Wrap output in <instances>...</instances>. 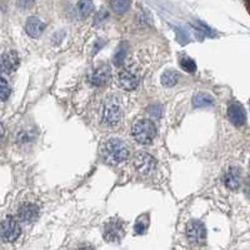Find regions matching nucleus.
Wrapping results in <instances>:
<instances>
[{"mask_svg": "<svg viewBox=\"0 0 250 250\" xmlns=\"http://www.w3.org/2000/svg\"><path fill=\"white\" fill-rule=\"evenodd\" d=\"M39 216V208L38 205L33 203H25V204L20 205L19 210H18V218L20 222L31 223L37 220Z\"/></svg>", "mask_w": 250, "mask_h": 250, "instance_id": "obj_9", "label": "nucleus"}, {"mask_svg": "<svg viewBox=\"0 0 250 250\" xmlns=\"http://www.w3.org/2000/svg\"><path fill=\"white\" fill-rule=\"evenodd\" d=\"M213 98L207 93H199L196 94L193 98V104L196 108H208V106L213 105Z\"/></svg>", "mask_w": 250, "mask_h": 250, "instance_id": "obj_15", "label": "nucleus"}, {"mask_svg": "<svg viewBox=\"0 0 250 250\" xmlns=\"http://www.w3.org/2000/svg\"><path fill=\"white\" fill-rule=\"evenodd\" d=\"M111 9H113L115 13H119V14H123V13L128 12L129 6H130V1H125V0H117V1H111L110 3Z\"/></svg>", "mask_w": 250, "mask_h": 250, "instance_id": "obj_17", "label": "nucleus"}, {"mask_svg": "<svg viewBox=\"0 0 250 250\" xmlns=\"http://www.w3.org/2000/svg\"><path fill=\"white\" fill-rule=\"evenodd\" d=\"M79 250H93V249H91V248H82V249Z\"/></svg>", "mask_w": 250, "mask_h": 250, "instance_id": "obj_24", "label": "nucleus"}, {"mask_svg": "<svg viewBox=\"0 0 250 250\" xmlns=\"http://www.w3.org/2000/svg\"><path fill=\"white\" fill-rule=\"evenodd\" d=\"M187 236L194 244H203L207 239V229L204 224L198 220H191L187 227Z\"/></svg>", "mask_w": 250, "mask_h": 250, "instance_id": "obj_6", "label": "nucleus"}, {"mask_svg": "<svg viewBox=\"0 0 250 250\" xmlns=\"http://www.w3.org/2000/svg\"><path fill=\"white\" fill-rule=\"evenodd\" d=\"M109 79H110V66L106 64L98 66L90 75V83L95 86L105 85Z\"/></svg>", "mask_w": 250, "mask_h": 250, "instance_id": "obj_10", "label": "nucleus"}, {"mask_svg": "<svg viewBox=\"0 0 250 250\" xmlns=\"http://www.w3.org/2000/svg\"><path fill=\"white\" fill-rule=\"evenodd\" d=\"M122 118L120 106L115 98H108L103 109V123L106 125H115Z\"/></svg>", "mask_w": 250, "mask_h": 250, "instance_id": "obj_4", "label": "nucleus"}, {"mask_svg": "<svg viewBox=\"0 0 250 250\" xmlns=\"http://www.w3.org/2000/svg\"><path fill=\"white\" fill-rule=\"evenodd\" d=\"M133 164H134V168L137 169L140 174L146 175V174H149L154 168H155L156 162L153 156L149 155V154L139 153L134 156Z\"/></svg>", "mask_w": 250, "mask_h": 250, "instance_id": "obj_7", "label": "nucleus"}, {"mask_svg": "<svg viewBox=\"0 0 250 250\" xmlns=\"http://www.w3.org/2000/svg\"><path fill=\"white\" fill-rule=\"evenodd\" d=\"M179 73L175 70H167L162 75V84L165 86H174L179 80Z\"/></svg>", "mask_w": 250, "mask_h": 250, "instance_id": "obj_16", "label": "nucleus"}, {"mask_svg": "<svg viewBox=\"0 0 250 250\" xmlns=\"http://www.w3.org/2000/svg\"><path fill=\"white\" fill-rule=\"evenodd\" d=\"M240 182H242V173L240 169L236 167H231L227 170L224 175V184L225 187L231 189V190H236L240 187Z\"/></svg>", "mask_w": 250, "mask_h": 250, "instance_id": "obj_13", "label": "nucleus"}, {"mask_svg": "<svg viewBox=\"0 0 250 250\" xmlns=\"http://www.w3.org/2000/svg\"><path fill=\"white\" fill-rule=\"evenodd\" d=\"M146 229H148V222L143 223V216H140V218L138 219L137 224H135V233L144 234L145 231H146Z\"/></svg>", "mask_w": 250, "mask_h": 250, "instance_id": "obj_21", "label": "nucleus"}, {"mask_svg": "<svg viewBox=\"0 0 250 250\" xmlns=\"http://www.w3.org/2000/svg\"><path fill=\"white\" fill-rule=\"evenodd\" d=\"M77 5H78V10H79V13L82 14V17H88V15L93 12V9H94V5L91 1H79Z\"/></svg>", "mask_w": 250, "mask_h": 250, "instance_id": "obj_19", "label": "nucleus"}, {"mask_svg": "<svg viewBox=\"0 0 250 250\" xmlns=\"http://www.w3.org/2000/svg\"><path fill=\"white\" fill-rule=\"evenodd\" d=\"M245 194H247L248 198H250V184H248L247 188H245Z\"/></svg>", "mask_w": 250, "mask_h": 250, "instance_id": "obj_22", "label": "nucleus"}, {"mask_svg": "<svg viewBox=\"0 0 250 250\" xmlns=\"http://www.w3.org/2000/svg\"><path fill=\"white\" fill-rule=\"evenodd\" d=\"M245 5H247L248 13H249V14H250V1H245Z\"/></svg>", "mask_w": 250, "mask_h": 250, "instance_id": "obj_23", "label": "nucleus"}, {"mask_svg": "<svg viewBox=\"0 0 250 250\" xmlns=\"http://www.w3.org/2000/svg\"><path fill=\"white\" fill-rule=\"evenodd\" d=\"M45 29V24L39 19V18L31 17L29 18L28 21L25 24V30L28 33V35H30L31 38H39L42 35V33Z\"/></svg>", "mask_w": 250, "mask_h": 250, "instance_id": "obj_14", "label": "nucleus"}, {"mask_svg": "<svg viewBox=\"0 0 250 250\" xmlns=\"http://www.w3.org/2000/svg\"><path fill=\"white\" fill-rule=\"evenodd\" d=\"M104 156L111 164H119L129 158V146L117 138L109 139L104 145Z\"/></svg>", "mask_w": 250, "mask_h": 250, "instance_id": "obj_1", "label": "nucleus"}, {"mask_svg": "<svg viewBox=\"0 0 250 250\" xmlns=\"http://www.w3.org/2000/svg\"><path fill=\"white\" fill-rule=\"evenodd\" d=\"M20 64L19 55L17 54V51H6L1 57V69L5 73H13L18 69Z\"/></svg>", "mask_w": 250, "mask_h": 250, "instance_id": "obj_12", "label": "nucleus"}, {"mask_svg": "<svg viewBox=\"0 0 250 250\" xmlns=\"http://www.w3.org/2000/svg\"><path fill=\"white\" fill-rule=\"evenodd\" d=\"M10 95V85L6 82L5 78H1L0 80V97H1V102H5Z\"/></svg>", "mask_w": 250, "mask_h": 250, "instance_id": "obj_20", "label": "nucleus"}, {"mask_svg": "<svg viewBox=\"0 0 250 250\" xmlns=\"http://www.w3.org/2000/svg\"><path fill=\"white\" fill-rule=\"evenodd\" d=\"M131 135L139 144H150L156 135V126L150 119H140L133 125Z\"/></svg>", "mask_w": 250, "mask_h": 250, "instance_id": "obj_2", "label": "nucleus"}, {"mask_svg": "<svg viewBox=\"0 0 250 250\" xmlns=\"http://www.w3.org/2000/svg\"><path fill=\"white\" fill-rule=\"evenodd\" d=\"M124 235V228L120 220H111L105 225L104 236L108 242H119Z\"/></svg>", "mask_w": 250, "mask_h": 250, "instance_id": "obj_8", "label": "nucleus"}, {"mask_svg": "<svg viewBox=\"0 0 250 250\" xmlns=\"http://www.w3.org/2000/svg\"><path fill=\"white\" fill-rule=\"evenodd\" d=\"M139 74H138L137 69L134 66H125L118 74V83L124 90L130 91L137 89L138 85H139Z\"/></svg>", "mask_w": 250, "mask_h": 250, "instance_id": "obj_3", "label": "nucleus"}, {"mask_svg": "<svg viewBox=\"0 0 250 250\" xmlns=\"http://www.w3.org/2000/svg\"><path fill=\"white\" fill-rule=\"evenodd\" d=\"M228 117H229V120L236 126H242L247 122V114H245L244 108L238 103H233L228 108Z\"/></svg>", "mask_w": 250, "mask_h": 250, "instance_id": "obj_11", "label": "nucleus"}, {"mask_svg": "<svg viewBox=\"0 0 250 250\" xmlns=\"http://www.w3.org/2000/svg\"><path fill=\"white\" fill-rule=\"evenodd\" d=\"M179 62H180V66H182V69H184V70L188 71V73H194V71L196 70V64H195V62L191 59V58L183 57V58H180Z\"/></svg>", "mask_w": 250, "mask_h": 250, "instance_id": "obj_18", "label": "nucleus"}, {"mask_svg": "<svg viewBox=\"0 0 250 250\" xmlns=\"http://www.w3.org/2000/svg\"><path fill=\"white\" fill-rule=\"evenodd\" d=\"M21 234L20 225L17 219L8 216L1 223V239L4 242H15Z\"/></svg>", "mask_w": 250, "mask_h": 250, "instance_id": "obj_5", "label": "nucleus"}]
</instances>
